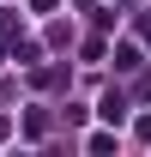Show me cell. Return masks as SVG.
Here are the masks:
<instances>
[{
	"label": "cell",
	"mask_w": 151,
	"mask_h": 157,
	"mask_svg": "<svg viewBox=\"0 0 151 157\" xmlns=\"http://www.w3.org/2000/svg\"><path fill=\"white\" fill-rule=\"evenodd\" d=\"M97 115L109 121V127H121V121H127V97H121V91H109V97L97 103Z\"/></svg>",
	"instance_id": "6da1fadb"
},
{
	"label": "cell",
	"mask_w": 151,
	"mask_h": 157,
	"mask_svg": "<svg viewBox=\"0 0 151 157\" xmlns=\"http://www.w3.org/2000/svg\"><path fill=\"white\" fill-rule=\"evenodd\" d=\"M139 60H145V55H139V48H133V42H121V48H115V73H133V67H139Z\"/></svg>",
	"instance_id": "7a4b0ae2"
},
{
	"label": "cell",
	"mask_w": 151,
	"mask_h": 157,
	"mask_svg": "<svg viewBox=\"0 0 151 157\" xmlns=\"http://www.w3.org/2000/svg\"><path fill=\"white\" fill-rule=\"evenodd\" d=\"M139 139H151V115H139Z\"/></svg>",
	"instance_id": "3957f363"
},
{
	"label": "cell",
	"mask_w": 151,
	"mask_h": 157,
	"mask_svg": "<svg viewBox=\"0 0 151 157\" xmlns=\"http://www.w3.org/2000/svg\"><path fill=\"white\" fill-rule=\"evenodd\" d=\"M145 42H151V24H145Z\"/></svg>",
	"instance_id": "277c9868"
}]
</instances>
